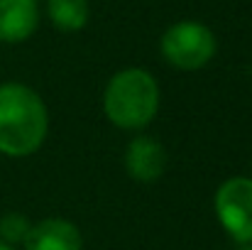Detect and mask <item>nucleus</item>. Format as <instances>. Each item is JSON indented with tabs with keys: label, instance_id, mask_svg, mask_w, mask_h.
<instances>
[{
	"label": "nucleus",
	"instance_id": "6",
	"mask_svg": "<svg viewBox=\"0 0 252 250\" xmlns=\"http://www.w3.org/2000/svg\"><path fill=\"white\" fill-rule=\"evenodd\" d=\"M25 250H81L84 238L76 223L66 218H44L34 223L22 243Z\"/></svg>",
	"mask_w": 252,
	"mask_h": 250
},
{
	"label": "nucleus",
	"instance_id": "10",
	"mask_svg": "<svg viewBox=\"0 0 252 250\" xmlns=\"http://www.w3.org/2000/svg\"><path fill=\"white\" fill-rule=\"evenodd\" d=\"M235 250H252V243H238Z\"/></svg>",
	"mask_w": 252,
	"mask_h": 250
},
{
	"label": "nucleus",
	"instance_id": "8",
	"mask_svg": "<svg viewBox=\"0 0 252 250\" xmlns=\"http://www.w3.org/2000/svg\"><path fill=\"white\" fill-rule=\"evenodd\" d=\"M47 15L57 30L79 32L84 30L91 17V7H88V0H49Z\"/></svg>",
	"mask_w": 252,
	"mask_h": 250
},
{
	"label": "nucleus",
	"instance_id": "9",
	"mask_svg": "<svg viewBox=\"0 0 252 250\" xmlns=\"http://www.w3.org/2000/svg\"><path fill=\"white\" fill-rule=\"evenodd\" d=\"M30 228H32V223H30V218H27L25 214L10 211V214H5V216L0 218V241L15 248V246L25 243Z\"/></svg>",
	"mask_w": 252,
	"mask_h": 250
},
{
	"label": "nucleus",
	"instance_id": "11",
	"mask_svg": "<svg viewBox=\"0 0 252 250\" xmlns=\"http://www.w3.org/2000/svg\"><path fill=\"white\" fill-rule=\"evenodd\" d=\"M0 250H15V248H12V246H7V243H2V241H0Z\"/></svg>",
	"mask_w": 252,
	"mask_h": 250
},
{
	"label": "nucleus",
	"instance_id": "5",
	"mask_svg": "<svg viewBox=\"0 0 252 250\" xmlns=\"http://www.w3.org/2000/svg\"><path fill=\"white\" fill-rule=\"evenodd\" d=\"M167 150L152 135H135L125 150V169L137 181H157L167 169Z\"/></svg>",
	"mask_w": 252,
	"mask_h": 250
},
{
	"label": "nucleus",
	"instance_id": "7",
	"mask_svg": "<svg viewBox=\"0 0 252 250\" xmlns=\"http://www.w3.org/2000/svg\"><path fill=\"white\" fill-rule=\"evenodd\" d=\"M39 25L37 0H0V42L17 44L34 35Z\"/></svg>",
	"mask_w": 252,
	"mask_h": 250
},
{
	"label": "nucleus",
	"instance_id": "4",
	"mask_svg": "<svg viewBox=\"0 0 252 250\" xmlns=\"http://www.w3.org/2000/svg\"><path fill=\"white\" fill-rule=\"evenodd\" d=\"M216 214L235 243H252V179H225L216 191Z\"/></svg>",
	"mask_w": 252,
	"mask_h": 250
},
{
	"label": "nucleus",
	"instance_id": "1",
	"mask_svg": "<svg viewBox=\"0 0 252 250\" xmlns=\"http://www.w3.org/2000/svg\"><path fill=\"white\" fill-rule=\"evenodd\" d=\"M49 133V113L39 93L25 83L0 86V152L5 157H30Z\"/></svg>",
	"mask_w": 252,
	"mask_h": 250
},
{
	"label": "nucleus",
	"instance_id": "3",
	"mask_svg": "<svg viewBox=\"0 0 252 250\" xmlns=\"http://www.w3.org/2000/svg\"><path fill=\"white\" fill-rule=\"evenodd\" d=\"M162 57L179 71H198L203 69L218 49L216 35L211 27L196 20L174 22L159 42Z\"/></svg>",
	"mask_w": 252,
	"mask_h": 250
},
{
	"label": "nucleus",
	"instance_id": "2",
	"mask_svg": "<svg viewBox=\"0 0 252 250\" xmlns=\"http://www.w3.org/2000/svg\"><path fill=\"white\" fill-rule=\"evenodd\" d=\"M159 110V86L140 67L118 71L103 93V113L120 130L147 128Z\"/></svg>",
	"mask_w": 252,
	"mask_h": 250
}]
</instances>
